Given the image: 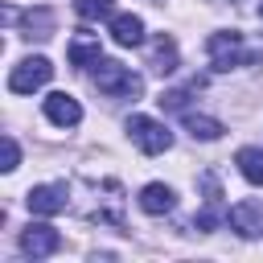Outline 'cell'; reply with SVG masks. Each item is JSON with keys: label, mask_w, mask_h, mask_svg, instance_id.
<instances>
[{"label": "cell", "mask_w": 263, "mask_h": 263, "mask_svg": "<svg viewBox=\"0 0 263 263\" xmlns=\"http://www.w3.org/2000/svg\"><path fill=\"white\" fill-rule=\"evenodd\" d=\"M173 205H177V193H173L168 185L152 181V185L140 189V210H144V214H168Z\"/></svg>", "instance_id": "10"}, {"label": "cell", "mask_w": 263, "mask_h": 263, "mask_svg": "<svg viewBox=\"0 0 263 263\" xmlns=\"http://www.w3.org/2000/svg\"><path fill=\"white\" fill-rule=\"evenodd\" d=\"M226 222L242 234V238H259L263 234V205L259 201H238L226 210Z\"/></svg>", "instance_id": "7"}, {"label": "cell", "mask_w": 263, "mask_h": 263, "mask_svg": "<svg viewBox=\"0 0 263 263\" xmlns=\"http://www.w3.org/2000/svg\"><path fill=\"white\" fill-rule=\"evenodd\" d=\"M25 201H29V210H33V214L49 218V214H62V210H66L70 189H66L62 181H53V185H33V189L25 193Z\"/></svg>", "instance_id": "6"}, {"label": "cell", "mask_w": 263, "mask_h": 263, "mask_svg": "<svg viewBox=\"0 0 263 263\" xmlns=\"http://www.w3.org/2000/svg\"><path fill=\"white\" fill-rule=\"evenodd\" d=\"M103 58V45H99V37H90V33H78L74 41H70V66H95Z\"/></svg>", "instance_id": "12"}, {"label": "cell", "mask_w": 263, "mask_h": 263, "mask_svg": "<svg viewBox=\"0 0 263 263\" xmlns=\"http://www.w3.org/2000/svg\"><path fill=\"white\" fill-rule=\"evenodd\" d=\"M90 78H95V86H99L103 95H111V99H140V95H144V78H140L132 66L111 62V58H99V62L90 66Z\"/></svg>", "instance_id": "1"}, {"label": "cell", "mask_w": 263, "mask_h": 263, "mask_svg": "<svg viewBox=\"0 0 263 263\" xmlns=\"http://www.w3.org/2000/svg\"><path fill=\"white\" fill-rule=\"evenodd\" d=\"M205 53H210L214 70H238V66H251V62L259 58V49H251L238 29H218V33H210Z\"/></svg>", "instance_id": "2"}, {"label": "cell", "mask_w": 263, "mask_h": 263, "mask_svg": "<svg viewBox=\"0 0 263 263\" xmlns=\"http://www.w3.org/2000/svg\"><path fill=\"white\" fill-rule=\"evenodd\" d=\"M45 119H49V123H58V127H74V123L82 119V107H78V99H74V95L53 90V95L45 99Z\"/></svg>", "instance_id": "8"}, {"label": "cell", "mask_w": 263, "mask_h": 263, "mask_svg": "<svg viewBox=\"0 0 263 263\" xmlns=\"http://www.w3.org/2000/svg\"><path fill=\"white\" fill-rule=\"evenodd\" d=\"M16 164H21V148H16V140H12V136H4V164H0V168H4V173H12Z\"/></svg>", "instance_id": "16"}, {"label": "cell", "mask_w": 263, "mask_h": 263, "mask_svg": "<svg viewBox=\"0 0 263 263\" xmlns=\"http://www.w3.org/2000/svg\"><path fill=\"white\" fill-rule=\"evenodd\" d=\"M185 127H189L193 140H218V136L226 132L218 119H210V115H193V111H185Z\"/></svg>", "instance_id": "14"}, {"label": "cell", "mask_w": 263, "mask_h": 263, "mask_svg": "<svg viewBox=\"0 0 263 263\" xmlns=\"http://www.w3.org/2000/svg\"><path fill=\"white\" fill-rule=\"evenodd\" d=\"M62 247V234L49 226V222H29L25 230H21V251L29 255V259H45V255H53Z\"/></svg>", "instance_id": "5"}, {"label": "cell", "mask_w": 263, "mask_h": 263, "mask_svg": "<svg viewBox=\"0 0 263 263\" xmlns=\"http://www.w3.org/2000/svg\"><path fill=\"white\" fill-rule=\"evenodd\" d=\"M234 164H238V173H242L251 185H263V148H238Z\"/></svg>", "instance_id": "13"}, {"label": "cell", "mask_w": 263, "mask_h": 263, "mask_svg": "<svg viewBox=\"0 0 263 263\" xmlns=\"http://www.w3.org/2000/svg\"><path fill=\"white\" fill-rule=\"evenodd\" d=\"M111 37H115V45H140L144 41V21L136 12H115L111 16Z\"/></svg>", "instance_id": "9"}, {"label": "cell", "mask_w": 263, "mask_h": 263, "mask_svg": "<svg viewBox=\"0 0 263 263\" xmlns=\"http://www.w3.org/2000/svg\"><path fill=\"white\" fill-rule=\"evenodd\" d=\"M74 12L82 21H99V16H115V0H74Z\"/></svg>", "instance_id": "15"}, {"label": "cell", "mask_w": 263, "mask_h": 263, "mask_svg": "<svg viewBox=\"0 0 263 263\" xmlns=\"http://www.w3.org/2000/svg\"><path fill=\"white\" fill-rule=\"evenodd\" d=\"M214 4H242V0H214Z\"/></svg>", "instance_id": "17"}, {"label": "cell", "mask_w": 263, "mask_h": 263, "mask_svg": "<svg viewBox=\"0 0 263 263\" xmlns=\"http://www.w3.org/2000/svg\"><path fill=\"white\" fill-rule=\"evenodd\" d=\"M259 16H263V4H259Z\"/></svg>", "instance_id": "18"}, {"label": "cell", "mask_w": 263, "mask_h": 263, "mask_svg": "<svg viewBox=\"0 0 263 263\" xmlns=\"http://www.w3.org/2000/svg\"><path fill=\"white\" fill-rule=\"evenodd\" d=\"M49 78H53L49 58H25V62H16V66L8 70V90H12V95H33V90H41Z\"/></svg>", "instance_id": "4"}, {"label": "cell", "mask_w": 263, "mask_h": 263, "mask_svg": "<svg viewBox=\"0 0 263 263\" xmlns=\"http://www.w3.org/2000/svg\"><path fill=\"white\" fill-rule=\"evenodd\" d=\"M127 136H132V144H136L140 152H148V156H160V152L173 148V132H168L160 119H148V115H132V119H127Z\"/></svg>", "instance_id": "3"}, {"label": "cell", "mask_w": 263, "mask_h": 263, "mask_svg": "<svg viewBox=\"0 0 263 263\" xmlns=\"http://www.w3.org/2000/svg\"><path fill=\"white\" fill-rule=\"evenodd\" d=\"M148 66H152L156 74H173V70H177V41L160 33V37L152 41V49H148Z\"/></svg>", "instance_id": "11"}]
</instances>
